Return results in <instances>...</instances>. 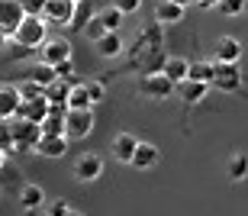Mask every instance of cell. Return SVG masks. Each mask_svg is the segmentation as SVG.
<instances>
[{"label": "cell", "instance_id": "52a82bcc", "mask_svg": "<svg viewBox=\"0 0 248 216\" xmlns=\"http://www.w3.org/2000/svg\"><path fill=\"white\" fill-rule=\"evenodd\" d=\"M74 181H81V184H91V181H97L103 174V158L97 155V152H87V155H81V158L74 161L71 168Z\"/></svg>", "mask_w": 248, "mask_h": 216}, {"label": "cell", "instance_id": "e0dca14e", "mask_svg": "<svg viewBox=\"0 0 248 216\" xmlns=\"http://www.w3.org/2000/svg\"><path fill=\"white\" fill-rule=\"evenodd\" d=\"M226 178L235 181V184L248 178V152L235 149V152L229 155V161H226Z\"/></svg>", "mask_w": 248, "mask_h": 216}, {"label": "cell", "instance_id": "3957f363", "mask_svg": "<svg viewBox=\"0 0 248 216\" xmlns=\"http://www.w3.org/2000/svg\"><path fill=\"white\" fill-rule=\"evenodd\" d=\"M13 123V149L19 152H36L39 149V139H42V129L39 123H29V120H10Z\"/></svg>", "mask_w": 248, "mask_h": 216}, {"label": "cell", "instance_id": "e575fe53", "mask_svg": "<svg viewBox=\"0 0 248 216\" xmlns=\"http://www.w3.org/2000/svg\"><path fill=\"white\" fill-rule=\"evenodd\" d=\"M113 7L120 10L123 16H129V13H136V10L142 7V0H113Z\"/></svg>", "mask_w": 248, "mask_h": 216}, {"label": "cell", "instance_id": "f546056e", "mask_svg": "<svg viewBox=\"0 0 248 216\" xmlns=\"http://www.w3.org/2000/svg\"><path fill=\"white\" fill-rule=\"evenodd\" d=\"M84 36L91 39L93 46H97V42H100L103 36H107V29H103V23H100V16H93L91 23H87V29H84Z\"/></svg>", "mask_w": 248, "mask_h": 216}, {"label": "cell", "instance_id": "60d3db41", "mask_svg": "<svg viewBox=\"0 0 248 216\" xmlns=\"http://www.w3.org/2000/svg\"><path fill=\"white\" fill-rule=\"evenodd\" d=\"M74 3H84V0H74Z\"/></svg>", "mask_w": 248, "mask_h": 216}, {"label": "cell", "instance_id": "4fadbf2b", "mask_svg": "<svg viewBox=\"0 0 248 216\" xmlns=\"http://www.w3.org/2000/svg\"><path fill=\"white\" fill-rule=\"evenodd\" d=\"M19 104H23V97H19L16 87L0 84V120H16Z\"/></svg>", "mask_w": 248, "mask_h": 216}, {"label": "cell", "instance_id": "4dcf8cb0", "mask_svg": "<svg viewBox=\"0 0 248 216\" xmlns=\"http://www.w3.org/2000/svg\"><path fill=\"white\" fill-rule=\"evenodd\" d=\"M10 149H13V123L0 120V152H10Z\"/></svg>", "mask_w": 248, "mask_h": 216}, {"label": "cell", "instance_id": "5bb4252c", "mask_svg": "<svg viewBox=\"0 0 248 216\" xmlns=\"http://www.w3.org/2000/svg\"><path fill=\"white\" fill-rule=\"evenodd\" d=\"M184 19V7H177L174 0H158L155 3V23L158 26H174Z\"/></svg>", "mask_w": 248, "mask_h": 216}, {"label": "cell", "instance_id": "603a6c76", "mask_svg": "<svg viewBox=\"0 0 248 216\" xmlns=\"http://www.w3.org/2000/svg\"><path fill=\"white\" fill-rule=\"evenodd\" d=\"M68 110H93L91 94H87V87H84L81 81L71 87V97H68Z\"/></svg>", "mask_w": 248, "mask_h": 216}, {"label": "cell", "instance_id": "7a4b0ae2", "mask_svg": "<svg viewBox=\"0 0 248 216\" xmlns=\"http://www.w3.org/2000/svg\"><path fill=\"white\" fill-rule=\"evenodd\" d=\"M245 84V75H242L239 65H219V62H213V87L222 91V94H235L242 91Z\"/></svg>", "mask_w": 248, "mask_h": 216}, {"label": "cell", "instance_id": "cb8c5ba5", "mask_svg": "<svg viewBox=\"0 0 248 216\" xmlns=\"http://www.w3.org/2000/svg\"><path fill=\"white\" fill-rule=\"evenodd\" d=\"M187 81H200V84H210L213 87V62H190Z\"/></svg>", "mask_w": 248, "mask_h": 216}, {"label": "cell", "instance_id": "f1b7e54d", "mask_svg": "<svg viewBox=\"0 0 248 216\" xmlns=\"http://www.w3.org/2000/svg\"><path fill=\"white\" fill-rule=\"evenodd\" d=\"M248 0H219V13L222 16H239V13H245Z\"/></svg>", "mask_w": 248, "mask_h": 216}, {"label": "cell", "instance_id": "5b68a950", "mask_svg": "<svg viewBox=\"0 0 248 216\" xmlns=\"http://www.w3.org/2000/svg\"><path fill=\"white\" fill-rule=\"evenodd\" d=\"M74 10H78L74 0H46L42 19H46L48 26H71L74 23Z\"/></svg>", "mask_w": 248, "mask_h": 216}, {"label": "cell", "instance_id": "ffe728a7", "mask_svg": "<svg viewBox=\"0 0 248 216\" xmlns=\"http://www.w3.org/2000/svg\"><path fill=\"white\" fill-rule=\"evenodd\" d=\"M93 48H97V55H100V58H120L123 48H126V42H123L120 32H107Z\"/></svg>", "mask_w": 248, "mask_h": 216}, {"label": "cell", "instance_id": "8992f818", "mask_svg": "<svg viewBox=\"0 0 248 216\" xmlns=\"http://www.w3.org/2000/svg\"><path fill=\"white\" fill-rule=\"evenodd\" d=\"M174 81H168L161 71H155V75H145L142 81H139V91L148 97V100H168V97L174 94Z\"/></svg>", "mask_w": 248, "mask_h": 216}, {"label": "cell", "instance_id": "7402d4cb", "mask_svg": "<svg viewBox=\"0 0 248 216\" xmlns=\"http://www.w3.org/2000/svg\"><path fill=\"white\" fill-rule=\"evenodd\" d=\"M71 81H55L52 87H46V97L48 104H58V107H68V97H71Z\"/></svg>", "mask_w": 248, "mask_h": 216}, {"label": "cell", "instance_id": "7c38bea8", "mask_svg": "<svg viewBox=\"0 0 248 216\" xmlns=\"http://www.w3.org/2000/svg\"><path fill=\"white\" fill-rule=\"evenodd\" d=\"M139 149V139L132 132H116L113 136V158L123 161V165H132V155Z\"/></svg>", "mask_w": 248, "mask_h": 216}, {"label": "cell", "instance_id": "ab89813d", "mask_svg": "<svg viewBox=\"0 0 248 216\" xmlns=\"http://www.w3.org/2000/svg\"><path fill=\"white\" fill-rule=\"evenodd\" d=\"M68 216H87V213H78V210H71V213H68Z\"/></svg>", "mask_w": 248, "mask_h": 216}, {"label": "cell", "instance_id": "30bf717a", "mask_svg": "<svg viewBox=\"0 0 248 216\" xmlns=\"http://www.w3.org/2000/svg\"><path fill=\"white\" fill-rule=\"evenodd\" d=\"M242 42L235 36H219L216 39V62L219 65H239V58H242Z\"/></svg>", "mask_w": 248, "mask_h": 216}, {"label": "cell", "instance_id": "ba28073f", "mask_svg": "<svg viewBox=\"0 0 248 216\" xmlns=\"http://www.w3.org/2000/svg\"><path fill=\"white\" fill-rule=\"evenodd\" d=\"M39 62L48 68H58L62 62H71V42L68 39H48L46 46L39 48Z\"/></svg>", "mask_w": 248, "mask_h": 216}, {"label": "cell", "instance_id": "ac0fdd59", "mask_svg": "<svg viewBox=\"0 0 248 216\" xmlns=\"http://www.w3.org/2000/svg\"><path fill=\"white\" fill-rule=\"evenodd\" d=\"M174 94L184 100V104H200L203 97L210 94V84H200V81H181L174 87Z\"/></svg>", "mask_w": 248, "mask_h": 216}, {"label": "cell", "instance_id": "d4e9b609", "mask_svg": "<svg viewBox=\"0 0 248 216\" xmlns=\"http://www.w3.org/2000/svg\"><path fill=\"white\" fill-rule=\"evenodd\" d=\"M97 16H100V23H103V29H107V32H120V26H123V13L116 7H107V10H100V13H97Z\"/></svg>", "mask_w": 248, "mask_h": 216}, {"label": "cell", "instance_id": "d6986e66", "mask_svg": "<svg viewBox=\"0 0 248 216\" xmlns=\"http://www.w3.org/2000/svg\"><path fill=\"white\" fill-rule=\"evenodd\" d=\"M68 136H42L39 139V155H46V158H62L64 152H68Z\"/></svg>", "mask_w": 248, "mask_h": 216}, {"label": "cell", "instance_id": "f35d334b", "mask_svg": "<svg viewBox=\"0 0 248 216\" xmlns=\"http://www.w3.org/2000/svg\"><path fill=\"white\" fill-rule=\"evenodd\" d=\"M174 3H177V7H184V10H187V3H193V0H174Z\"/></svg>", "mask_w": 248, "mask_h": 216}, {"label": "cell", "instance_id": "484cf974", "mask_svg": "<svg viewBox=\"0 0 248 216\" xmlns=\"http://www.w3.org/2000/svg\"><path fill=\"white\" fill-rule=\"evenodd\" d=\"M29 81H36V84H42V87H52L58 81V75H55V68H48V65H42V62H39V65L32 68Z\"/></svg>", "mask_w": 248, "mask_h": 216}, {"label": "cell", "instance_id": "6da1fadb", "mask_svg": "<svg viewBox=\"0 0 248 216\" xmlns=\"http://www.w3.org/2000/svg\"><path fill=\"white\" fill-rule=\"evenodd\" d=\"M13 42L19 48H42L48 42V23L42 16H26L13 32Z\"/></svg>", "mask_w": 248, "mask_h": 216}, {"label": "cell", "instance_id": "836d02e7", "mask_svg": "<svg viewBox=\"0 0 248 216\" xmlns=\"http://www.w3.org/2000/svg\"><path fill=\"white\" fill-rule=\"evenodd\" d=\"M19 7L26 10V16H42V7H46V0H19Z\"/></svg>", "mask_w": 248, "mask_h": 216}, {"label": "cell", "instance_id": "1f68e13d", "mask_svg": "<svg viewBox=\"0 0 248 216\" xmlns=\"http://www.w3.org/2000/svg\"><path fill=\"white\" fill-rule=\"evenodd\" d=\"M84 87H87V94H91V104H100L103 97H107V84H103V77H100V81H87Z\"/></svg>", "mask_w": 248, "mask_h": 216}, {"label": "cell", "instance_id": "83f0119b", "mask_svg": "<svg viewBox=\"0 0 248 216\" xmlns=\"http://www.w3.org/2000/svg\"><path fill=\"white\" fill-rule=\"evenodd\" d=\"M91 0H84V3H78V10H74V23L71 29H87V23H91Z\"/></svg>", "mask_w": 248, "mask_h": 216}, {"label": "cell", "instance_id": "d590c367", "mask_svg": "<svg viewBox=\"0 0 248 216\" xmlns=\"http://www.w3.org/2000/svg\"><path fill=\"white\" fill-rule=\"evenodd\" d=\"M200 10H213V7H219V0H193Z\"/></svg>", "mask_w": 248, "mask_h": 216}, {"label": "cell", "instance_id": "8d00e7d4", "mask_svg": "<svg viewBox=\"0 0 248 216\" xmlns=\"http://www.w3.org/2000/svg\"><path fill=\"white\" fill-rule=\"evenodd\" d=\"M7 42H10V36H7V32H3V29H0V48L7 46Z\"/></svg>", "mask_w": 248, "mask_h": 216}, {"label": "cell", "instance_id": "9a60e30c", "mask_svg": "<svg viewBox=\"0 0 248 216\" xmlns=\"http://www.w3.org/2000/svg\"><path fill=\"white\" fill-rule=\"evenodd\" d=\"M158 158H161V152H158V145H152V142H139V149L136 155H132V168L139 171H148V168H155Z\"/></svg>", "mask_w": 248, "mask_h": 216}, {"label": "cell", "instance_id": "2e32d148", "mask_svg": "<svg viewBox=\"0 0 248 216\" xmlns=\"http://www.w3.org/2000/svg\"><path fill=\"white\" fill-rule=\"evenodd\" d=\"M187 71H190V62L181 55H168L165 65H161V75L168 77V81H174V84H181V81H187Z\"/></svg>", "mask_w": 248, "mask_h": 216}, {"label": "cell", "instance_id": "74e56055", "mask_svg": "<svg viewBox=\"0 0 248 216\" xmlns=\"http://www.w3.org/2000/svg\"><path fill=\"white\" fill-rule=\"evenodd\" d=\"M3 165H7V152H0V171H3Z\"/></svg>", "mask_w": 248, "mask_h": 216}, {"label": "cell", "instance_id": "44dd1931", "mask_svg": "<svg viewBox=\"0 0 248 216\" xmlns=\"http://www.w3.org/2000/svg\"><path fill=\"white\" fill-rule=\"evenodd\" d=\"M19 203H23L26 213H36V210L46 203V190L39 187V184H23V190H19Z\"/></svg>", "mask_w": 248, "mask_h": 216}, {"label": "cell", "instance_id": "8fae6325", "mask_svg": "<svg viewBox=\"0 0 248 216\" xmlns=\"http://www.w3.org/2000/svg\"><path fill=\"white\" fill-rule=\"evenodd\" d=\"M48 110H52V104H48V97H36V100H23L19 104V120H29V123H46V116H48Z\"/></svg>", "mask_w": 248, "mask_h": 216}, {"label": "cell", "instance_id": "4316f807", "mask_svg": "<svg viewBox=\"0 0 248 216\" xmlns=\"http://www.w3.org/2000/svg\"><path fill=\"white\" fill-rule=\"evenodd\" d=\"M16 91H19V97L23 100H36V97H46V87L42 84H36V81H23V84H16Z\"/></svg>", "mask_w": 248, "mask_h": 216}, {"label": "cell", "instance_id": "9c48e42d", "mask_svg": "<svg viewBox=\"0 0 248 216\" xmlns=\"http://www.w3.org/2000/svg\"><path fill=\"white\" fill-rule=\"evenodd\" d=\"M26 19V10L19 7V0H0V29L13 39V32L19 29V23Z\"/></svg>", "mask_w": 248, "mask_h": 216}, {"label": "cell", "instance_id": "277c9868", "mask_svg": "<svg viewBox=\"0 0 248 216\" xmlns=\"http://www.w3.org/2000/svg\"><path fill=\"white\" fill-rule=\"evenodd\" d=\"M93 132V110H68L64 116V136L71 142L78 139H87Z\"/></svg>", "mask_w": 248, "mask_h": 216}, {"label": "cell", "instance_id": "d6a6232c", "mask_svg": "<svg viewBox=\"0 0 248 216\" xmlns=\"http://www.w3.org/2000/svg\"><path fill=\"white\" fill-rule=\"evenodd\" d=\"M71 213V203H68V200H52V203H46V216H68Z\"/></svg>", "mask_w": 248, "mask_h": 216}]
</instances>
